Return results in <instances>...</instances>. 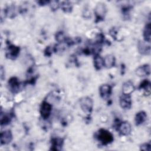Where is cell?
Returning a JSON list of instances; mask_svg holds the SVG:
<instances>
[{
	"instance_id": "ac0fdd59",
	"label": "cell",
	"mask_w": 151,
	"mask_h": 151,
	"mask_svg": "<svg viewBox=\"0 0 151 151\" xmlns=\"http://www.w3.org/2000/svg\"><path fill=\"white\" fill-rule=\"evenodd\" d=\"M143 37L145 42H150V23L148 22L145 27L143 30Z\"/></svg>"
},
{
	"instance_id": "ffe728a7",
	"label": "cell",
	"mask_w": 151,
	"mask_h": 151,
	"mask_svg": "<svg viewBox=\"0 0 151 151\" xmlns=\"http://www.w3.org/2000/svg\"><path fill=\"white\" fill-rule=\"evenodd\" d=\"M61 8L65 12H70L71 11L72 6L69 2H63L61 3Z\"/></svg>"
},
{
	"instance_id": "5bb4252c",
	"label": "cell",
	"mask_w": 151,
	"mask_h": 151,
	"mask_svg": "<svg viewBox=\"0 0 151 151\" xmlns=\"http://www.w3.org/2000/svg\"><path fill=\"white\" fill-rule=\"evenodd\" d=\"M147 119V114L144 111H140L137 112L135 116L134 121L136 126H139L143 124Z\"/></svg>"
},
{
	"instance_id": "8fae6325",
	"label": "cell",
	"mask_w": 151,
	"mask_h": 151,
	"mask_svg": "<svg viewBox=\"0 0 151 151\" xmlns=\"http://www.w3.org/2000/svg\"><path fill=\"white\" fill-rule=\"evenodd\" d=\"M12 140V134L9 130L3 131L1 133V144L6 145Z\"/></svg>"
},
{
	"instance_id": "603a6c76",
	"label": "cell",
	"mask_w": 151,
	"mask_h": 151,
	"mask_svg": "<svg viewBox=\"0 0 151 151\" xmlns=\"http://www.w3.org/2000/svg\"><path fill=\"white\" fill-rule=\"evenodd\" d=\"M50 5H51V8L52 9H57L58 7H59V4L58 1H52V2H50Z\"/></svg>"
},
{
	"instance_id": "52a82bcc",
	"label": "cell",
	"mask_w": 151,
	"mask_h": 151,
	"mask_svg": "<svg viewBox=\"0 0 151 151\" xmlns=\"http://www.w3.org/2000/svg\"><path fill=\"white\" fill-rule=\"evenodd\" d=\"M19 48L14 45H10L8 47L6 51V57L8 58L14 60L15 59L19 53Z\"/></svg>"
},
{
	"instance_id": "44dd1931",
	"label": "cell",
	"mask_w": 151,
	"mask_h": 151,
	"mask_svg": "<svg viewBox=\"0 0 151 151\" xmlns=\"http://www.w3.org/2000/svg\"><path fill=\"white\" fill-rule=\"evenodd\" d=\"M9 122H10L9 117L5 114L3 115L2 113L1 112V125L6 124L9 123Z\"/></svg>"
},
{
	"instance_id": "9c48e42d",
	"label": "cell",
	"mask_w": 151,
	"mask_h": 151,
	"mask_svg": "<svg viewBox=\"0 0 151 151\" xmlns=\"http://www.w3.org/2000/svg\"><path fill=\"white\" fill-rule=\"evenodd\" d=\"M137 49L140 54L142 55H149L150 54V46L145 41H139L137 44Z\"/></svg>"
},
{
	"instance_id": "7c38bea8",
	"label": "cell",
	"mask_w": 151,
	"mask_h": 151,
	"mask_svg": "<svg viewBox=\"0 0 151 151\" xmlns=\"http://www.w3.org/2000/svg\"><path fill=\"white\" fill-rule=\"evenodd\" d=\"M8 86L12 92L17 93L19 88L20 83L17 77H12L8 81Z\"/></svg>"
},
{
	"instance_id": "7a4b0ae2",
	"label": "cell",
	"mask_w": 151,
	"mask_h": 151,
	"mask_svg": "<svg viewBox=\"0 0 151 151\" xmlns=\"http://www.w3.org/2000/svg\"><path fill=\"white\" fill-rule=\"evenodd\" d=\"M80 106L84 113L90 114L93 107V100L89 97H83L80 100Z\"/></svg>"
},
{
	"instance_id": "2e32d148",
	"label": "cell",
	"mask_w": 151,
	"mask_h": 151,
	"mask_svg": "<svg viewBox=\"0 0 151 151\" xmlns=\"http://www.w3.org/2000/svg\"><path fill=\"white\" fill-rule=\"evenodd\" d=\"M104 59V65L107 68H111L115 64L116 60L115 57L112 54H108L106 55V57L103 58Z\"/></svg>"
},
{
	"instance_id": "e0dca14e",
	"label": "cell",
	"mask_w": 151,
	"mask_h": 151,
	"mask_svg": "<svg viewBox=\"0 0 151 151\" xmlns=\"http://www.w3.org/2000/svg\"><path fill=\"white\" fill-rule=\"evenodd\" d=\"M94 65L97 70H99L104 67L103 58L99 54L95 55L94 57Z\"/></svg>"
},
{
	"instance_id": "5b68a950",
	"label": "cell",
	"mask_w": 151,
	"mask_h": 151,
	"mask_svg": "<svg viewBox=\"0 0 151 151\" xmlns=\"http://www.w3.org/2000/svg\"><path fill=\"white\" fill-rule=\"evenodd\" d=\"M117 130L119 132L124 136H127L129 134L132 130V127L130 124L127 122H123L119 123L117 124Z\"/></svg>"
},
{
	"instance_id": "4fadbf2b",
	"label": "cell",
	"mask_w": 151,
	"mask_h": 151,
	"mask_svg": "<svg viewBox=\"0 0 151 151\" xmlns=\"http://www.w3.org/2000/svg\"><path fill=\"white\" fill-rule=\"evenodd\" d=\"M134 90V86L131 81H127L123 84L122 93L124 94H129L133 92Z\"/></svg>"
},
{
	"instance_id": "d6986e66",
	"label": "cell",
	"mask_w": 151,
	"mask_h": 151,
	"mask_svg": "<svg viewBox=\"0 0 151 151\" xmlns=\"http://www.w3.org/2000/svg\"><path fill=\"white\" fill-rule=\"evenodd\" d=\"M139 88H143L149 94L150 92V83L148 80H144L140 84Z\"/></svg>"
},
{
	"instance_id": "3957f363",
	"label": "cell",
	"mask_w": 151,
	"mask_h": 151,
	"mask_svg": "<svg viewBox=\"0 0 151 151\" xmlns=\"http://www.w3.org/2000/svg\"><path fill=\"white\" fill-rule=\"evenodd\" d=\"M106 7L104 4L99 3L94 8V14L96 16V22H99L103 20L106 13Z\"/></svg>"
},
{
	"instance_id": "ba28073f",
	"label": "cell",
	"mask_w": 151,
	"mask_h": 151,
	"mask_svg": "<svg viewBox=\"0 0 151 151\" xmlns=\"http://www.w3.org/2000/svg\"><path fill=\"white\" fill-rule=\"evenodd\" d=\"M99 93L103 99H107L111 94V87L109 84H103L99 88Z\"/></svg>"
},
{
	"instance_id": "cb8c5ba5",
	"label": "cell",
	"mask_w": 151,
	"mask_h": 151,
	"mask_svg": "<svg viewBox=\"0 0 151 151\" xmlns=\"http://www.w3.org/2000/svg\"><path fill=\"white\" fill-rule=\"evenodd\" d=\"M0 73H1V79L2 80H3L4 79V76L5 74H4V68L2 66L1 67V69H0Z\"/></svg>"
},
{
	"instance_id": "277c9868",
	"label": "cell",
	"mask_w": 151,
	"mask_h": 151,
	"mask_svg": "<svg viewBox=\"0 0 151 151\" xmlns=\"http://www.w3.org/2000/svg\"><path fill=\"white\" fill-rule=\"evenodd\" d=\"M51 110H52L51 104L48 103L47 101H44L42 103L40 106V112L41 117L44 119L48 118V117L51 114Z\"/></svg>"
},
{
	"instance_id": "9a60e30c",
	"label": "cell",
	"mask_w": 151,
	"mask_h": 151,
	"mask_svg": "<svg viewBox=\"0 0 151 151\" xmlns=\"http://www.w3.org/2000/svg\"><path fill=\"white\" fill-rule=\"evenodd\" d=\"M51 150H59L61 149V147L63 145L64 140L62 138H52L51 139Z\"/></svg>"
},
{
	"instance_id": "8992f818",
	"label": "cell",
	"mask_w": 151,
	"mask_h": 151,
	"mask_svg": "<svg viewBox=\"0 0 151 151\" xmlns=\"http://www.w3.org/2000/svg\"><path fill=\"white\" fill-rule=\"evenodd\" d=\"M119 103L121 107L123 109L127 110L130 109L132 106V99L130 95L122 94L120 97Z\"/></svg>"
},
{
	"instance_id": "30bf717a",
	"label": "cell",
	"mask_w": 151,
	"mask_h": 151,
	"mask_svg": "<svg viewBox=\"0 0 151 151\" xmlns=\"http://www.w3.org/2000/svg\"><path fill=\"white\" fill-rule=\"evenodd\" d=\"M136 74L139 77L149 76L150 73V68L149 64H144L139 66L135 71Z\"/></svg>"
},
{
	"instance_id": "7402d4cb",
	"label": "cell",
	"mask_w": 151,
	"mask_h": 151,
	"mask_svg": "<svg viewBox=\"0 0 151 151\" xmlns=\"http://www.w3.org/2000/svg\"><path fill=\"white\" fill-rule=\"evenodd\" d=\"M151 145L150 143H145L142 144L140 147V149L144 151H150L151 150Z\"/></svg>"
},
{
	"instance_id": "6da1fadb",
	"label": "cell",
	"mask_w": 151,
	"mask_h": 151,
	"mask_svg": "<svg viewBox=\"0 0 151 151\" xmlns=\"http://www.w3.org/2000/svg\"><path fill=\"white\" fill-rule=\"evenodd\" d=\"M97 139L103 145H107L113 141V135L108 130L100 129L97 133Z\"/></svg>"
}]
</instances>
